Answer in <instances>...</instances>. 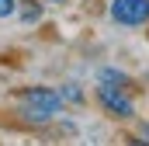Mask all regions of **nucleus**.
Instances as JSON below:
<instances>
[{
  "instance_id": "obj_1",
  "label": "nucleus",
  "mask_w": 149,
  "mask_h": 146,
  "mask_svg": "<svg viewBox=\"0 0 149 146\" xmlns=\"http://www.w3.org/2000/svg\"><path fill=\"white\" fill-rule=\"evenodd\" d=\"M17 111H21L24 122L45 125V122H52V118L63 111V98H59V91H52V87H24V91L17 94Z\"/></svg>"
},
{
  "instance_id": "obj_2",
  "label": "nucleus",
  "mask_w": 149,
  "mask_h": 146,
  "mask_svg": "<svg viewBox=\"0 0 149 146\" xmlns=\"http://www.w3.org/2000/svg\"><path fill=\"white\" fill-rule=\"evenodd\" d=\"M108 18L121 28H142L149 25V0H111Z\"/></svg>"
},
{
  "instance_id": "obj_3",
  "label": "nucleus",
  "mask_w": 149,
  "mask_h": 146,
  "mask_svg": "<svg viewBox=\"0 0 149 146\" xmlns=\"http://www.w3.org/2000/svg\"><path fill=\"white\" fill-rule=\"evenodd\" d=\"M97 101H101L104 111H111L114 118H132V115H135V105H132V98H128V87L97 84Z\"/></svg>"
},
{
  "instance_id": "obj_4",
  "label": "nucleus",
  "mask_w": 149,
  "mask_h": 146,
  "mask_svg": "<svg viewBox=\"0 0 149 146\" xmlns=\"http://www.w3.org/2000/svg\"><path fill=\"white\" fill-rule=\"evenodd\" d=\"M17 18H21V25H38L42 21V4L38 0H17Z\"/></svg>"
},
{
  "instance_id": "obj_5",
  "label": "nucleus",
  "mask_w": 149,
  "mask_h": 146,
  "mask_svg": "<svg viewBox=\"0 0 149 146\" xmlns=\"http://www.w3.org/2000/svg\"><path fill=\"white\" fill-rule=\"evenodd\" d=\"M97 84H111V87H128L132 91V77L121 70H97Z\"/></svg>"
},
{
  "instance_id": "obj_6",
  "label": "nucleus",
  "mask_w": 149,
  "mask_h": 146,
  "mask_svg": "<svg viewBox=\"0 0 149 146\" xmlns=\"http://www.w3.org/2000/svg\"><path fill=\"white\" fill-rule=\"evenodd\" d=\"M59 98H63V105H83V91L76 84H63L59 87Z\"/></svg>"
},
{
  "instance_id": "obj_7",
  "label": "nucleus",
  "mask_w": 149,
  "mask_h": 146,
  "mask_svg": "<svg viewBox=\"0 0 149 146\" xmlns=\"http://www.w3.org/2000/svg\"><path fill=\"white\" fill-rule=\"evenodd\" d=\"M10 14H17V0H0V21Z\"/></svg>"
},
{
  "instance_id": "obj_8",
  "label": "nucleus",
  "mask_w": 149,
  "mask_h": 146,
  "mask_svg": "<svg viewBox=\"0 0 149 146\" xmlns=\"http://www.w3.org/2000/svg\"><path fill=\"white\" fill-rule=\"evenodd\" d=\"M142 143H149V125H142Z\"/></svg>"
},
{
  "instance_id": "obj_9",
  "label": "nucleus",
  "mask_w": 149,
  "mask_h": 146,
  "mask_svg": "<svg viewBox=\"0 0 149 146\" xmlns=\"http://www.w3.org/2000/svg\"><path fill=\"white\" fill-rule=\"evenodd\" d=\"M49 4H70V0H49Z\"/></svg>"
}]
</instances>
